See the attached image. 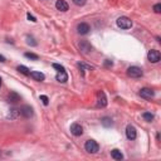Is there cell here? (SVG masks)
I'll use <instances>...</instances> for the list:
<instances>
[{"label": "cell", "instance_id": "obj_20", "mask_svg": "<svg viewBox=\"0 0 161 161\" xmlns=\"http://www.w3.org/2000/svg\"><path fill=\"white\" fill-rule=\"evenodd\" d=\"M18 115H20L19 113V110H15V108H13V110H10V113H9V118H12V120H14V118H17L18 117Z\"/></svg>", "mask_w": 161, "mask_h": 161}, {"label": "cell", "instance_id": "obj_7", "mask_svg": "<svg viewBox=\"0 0 161 161\" xmlns=\"http://www.w3.org/2000/svg\"><path fill=\"white\" fill-rule=\"evenodd\" d=\"M126 136H127L128 140H135L137 137V131L132 125H128L126 127Z\"/></svg>", "mask_w": 161, "mask_h": 161}, {"label": "cell", "instance_id": "obj_30", "mask_svg": "<svg viewBox=\"0 0 161 161\" xmlns=\"http://www.w3.org/2000/svg\"><path fill=\"white\" fill-rule=\"evenodd\" d=\"M104 64H106V66H112L113 63H112V62H110V61H106V63H104Z\"/></svg>", "mask_w": 161, "mask_h": 161}, {"label": "cell", "instance_id": "obj_25", "mask_svg": "<svg viewBox=\"0 0 161 161\" xmlns=\"http://www.w3.org/2000/svg\"><path fill=\"white\" fill-rule=\"evenodd\" d=\"M153 12L155 13H161V4H156V5H153Z\"/></svg>", "mask_w": 161, "mask_h": 161}, {"label": "cell", "instance_id": "obj_18", "mask_svg": "<svg viewBox=\"0 0 161 161\" xmlns=\"http://www.w3.org/2000/svg\"><path fill=\"white\" fill-rule=\"evenodd\" d=\"M22 74H24V76H29L30 74V71L25 67V66H18V68H17Z\"/></svg>", "mask_w": 161, "mask_h": 161}, {"label": "cell", "instance_id": "obj_8", "mask_svg": "<svg viewBox=\"0 0 161 161\" xmlns=\"http://www.w3.org/2000/svg\"><path fill=\"white\" fill-rule=\"evenodd\" d=\"M140 96L145 99H151L153 96H155V92L151 89V88H142L140 91Z\"/></svg>", "mask_w": 161, "mask_h": 161}, {"label": "cell", "instance_id": "obj_15", "mask_svg": "<svg viewBox=\"0 0 161 161\" xmlns=\"http://www.w3.org/2000/svg\"><path fill=\"white\" fill-rule=\"evenodd\" d=\"M111 156H112V158L117 160V161H121V160L123 158L122 152H121L120 150H117V148H115V150H112V151H111Z\"/></svg>", "mask_w": 161, "mask_h": 161}, {"label": "cell", "instance_id": "obj_23", "mask_svg": "<svg viewBox=\"0 0 161 161\" xmlns=\"http://www.w3.org/2000/svg\"><path fill=\"white\" fill-rule=\"evenodd\" d=\"M39 98H40V101H42V102L44 103V106H48V103H49V99H48V97H47V96L42 94V96H40Z\"/></svg>", "mask_w": 161, "mask_h": 161}, {"label": "cell", "instance_id": "obj_27", "mask_svg": "<svg viewBox=\"0 0 161 161\" xmlns=\"http://www.w3.org/2000/svg\"><path fill=\"white\" fill-rule=\"evenodd\" d=\"M53 68L58 69L59 72H61V71H64V67H63V66H61V64H57V63H54V64H53Z\"/></svg>", "mask_w": 161, "mask_h": 161}, {"label": "cell", "instance_id": "obj_19", "mask_svg": "<svg viewBox=\"0 0 161 161\" xmlns=\"http://www.w3.org/2000/svg\"><path fill=\"white\" fill-rule=\"evenodd\" d=\"M142 117H143V120L147 121V122H151V121L153 120V115H152L151 112H143V113H142Z\"/></svg>", "mask_w": 161, "mask_h": 161}, {"label": "cell", "instance_id": "obj_14", "mask_svg": "<svg viewBox=\"0 0 161 161\" xmlns=\"http://www.w3.org/2000/svg\"><path fill=\"white\" fill-rule=\"evenodd\" d=\"M8 101H9L10 103H17V102L20 101V96H19L17 92H10L9 96H8Z\"/></svg>", "mask_w": 161, "mask_h": 161}, {"label": "cell", "instance_id": "obj_2", "mask_svg": "<svg viewBox=\"0 0 161 161\" xmlns=\"http://www.w3.org/2000/svg\"><path fill=\"white\" fill-rule=\"evenodd\" d=\"M117 25L121 28V29H130L132 27V22L131 19H128L127 17H120L117 19Z\"/></svg>", "mask_w": 161, "mask_h": 161}, {"label": "cell", "instance_id": "obj_13", "mask_svg": "<svg viewBox=\"0 0 161 161\" xmlns=\"http://www.w3.org/2000/svg\"><path fill=\"white\" fill-rule=\"evenodd\" d=\"M57 81L58 82H62V83H64V82H67L68 81V74H67V72L66 71H61V72H58V74H57Z\"/></svg>", "mask_w": 161, "mask_h": 161}, {"label": "cell", "instance_id": "obj_10", "mask_svg": "<svg viewBox=\"0 0 161 161\" xmlns=\"http://www.w3.org/2000/svg\"><path fill=\"white\" fill-rule=\"evenodd\" d=\"M77 30H78V33H79V34L84 35V34H88V33H89L91 28H89V25H88L87 23H81V24H78Z\"/></svg>", "mask_w": 161, "mask_h": 161}, {"label": "cell", "instance_id": "obj_5", "mask_svg": "<svg viewBox=\"0 0 161 161\" xmlns=\"http://www.w3.org/2000/svg\"><path fill=\"white\" fill-rule=\"evenodd\" d=\"M97 106L98 107H106L107 106V97L104 94V92L99 91L97 93Z\"/></svg>", "mask_w": 161, "mask_h": 161}, {"label": "cell", "instance_id": "obj_11", "mask_svg": "<svg viewBox=\"0 0 161 161\" xmlns=\"http://www.w3.org/2000/svg\"><path fill=\"white\" fill-rule=\"evenodd\" d=\"M56 8H57L58 10H61V12H67L69 7H68V4H67L66 0H57Z\"/></svg>", "mask_w": 161, "mask_h": 161}, {"label": "cell", "instance_id": "obj_12", "mask_svg": "<svg viewBox=\"0 0 161 161\" xmlns=\"http://www.w3.org/2000/svg\"><path fill=\"white\" fill-rule=\"evenodd\" d=\"M79 48H81V50H82L83 53H89V52L92 50V45H91L87 40H82V42L79 43Z\"/></svg>", "mask_w": 161, "mask_h": 161}, {"label": "cell", "instance_id": "obj_6", "mask_svg": "<svg viewBox=\"0 0 161 161\" xmlns=\"http://www.w3.org/2000/svg\"><path fill=\"white\" fill-rule=\"evenodd\" d=\"M19 113H20L23 117L29 118V117H32V116H33V108H32L30 106H23L22 108L19 110Z\"/></svg>", "mask_w": 161, "mask_h": 161}, {"label": "cell", "instance_id": "obj_24", "mask_svg": "<svg viewBox=\"0 0 161 161\" xmlns=\"http://www.w3.org/2000/svg\"><path fill=\"white\" fill-rule=\"evenodd\" d=\"M86 2H87V0H73V3L76 5H78V7H83L86 4Z\"/></svg>", "mask_w": 161, "mask_h": 161}, {"label": "cell", "instance_id": "obj_31", "mask_svg": "<svg viewBox=\"0 0 161 161\" xmlns=\"http://www.w3.org/2000/svg\"><path fill=\"white\" fill-rule=\"evenodd\" d=\"M0 87H2V78H0Z\"/></svg>", "mask_w": 161, "mask_h": 161}, {"label": "cell", "instance_id": "obj_26", "mask_svg": "<svg viewBox=\"0 0 161 161\" xmlns=\"http://www.w3.org/2000/svg\"><path fill=\"white\" fill-rule=\"evenodd\" d=\"M81 69H92V67H89V66H86V64H83V63H78L77 64Z\"/></svg>", "mask_w": 161, "mask_h": 161}, {"label": "cell", "instance_id": "obj_28", "mask_svg": "<svg viewBox=\"0 0 161 161\" xmlns=\"http://www.w3.org/2000/svg\"><path fill=\"white\" fill-rule=\"evenodd\" d=\"M27 17H28V19H29L30 22H33V23H35V22H37V19H35L33 15H30V13H28V14H27Z\"/></svg>", "mask_w": 161, "mask_h": 161}, {"label": "cell", "instance_id": "obj_4", "mask_svg": "<svg viewBox=\"0 0 161 161\" xmlns=\"http://www.w3.org/2000/svg\"><path fill=\"white\" fill-rule=\"evenodd\" d=\"M147 58H148V61H150L151 63H157V62H160V58H161L160 52L156 50V49L148 50V53H147Z\"/></svg>", "mask_w": 161, "mask_h": 161}, {"label": "cell", "instance_id": "obj_16", "mask_svg": "<svg viewBox=\"0 0 161 161\" xmlns=\"http://www.w3.org/2000/svg\"><path fill=\"white\" fill-rule=\"evenodd\" d=\"M34 81H39V82H42V81H44V74L43 73H40V72H30V74H29Z\"/></svg>", "mask_w": 161, "mask_h": 161}, {"label": "cell", "instance_id": "obj_17", "mask_svg": "<svg viewBox=\"0 0 161 161\" xmlns=\"http://www.w3.org/2000/svg\"><path fill=\"white\" fill-rule=\"evenodd\" d=\"M101 123H102L104 127H111V126L113 125V122H112V120H111L110 117H103V118L101 120Z\"/></svg>", "mask_w": 161, "mask_h": 161}, {"label": "cell", "instance_id": "obj_3", "mask_svg": "<svg viewBox=\"0 0 161 161\" xmlns=\"http://www.w3.org/2000/svg\"><path fill=\"white\" fill-rule=\"evenodd\" d=\"M127 76L131 77V78H140L142 76V69L140 67H136V66H132L127 69Z\"/></svg>", "mask_w": 161, "mask_h": 161}, {"label": "cell", "instance_id": "obj_22", "mask_svg": "<svg viewBox=\"0 0 161 161\" xmlns=\"http://www.w3.org/2000/svg\"><path fill=\"white\" fill-rule=\"evenodd\" d=\"M27 43L29 44V45H37V42H34V38L33 37H27Z\"/></svg>", "mask_w": 161, "mask_h": 161}, {"label": "cell", "instance_id": "obj_21", "mask_svg": "<svg viewBox=\"0 0 161 161\" xmlns=\"http://www.w3.org/2000/svg\"><path fill=\"white\" fill-rule=\"evenodd\" d=\"M25 57L27 58H30V59H34V61H37L39 58L37 54H34V53H25Z\"/></svg>", "mask_w": 161, "mask_h": 161}, {"label": "cell", "instance_id": "obj_1", "mask_svg": "<svg viewBox=\"0 0 161 161\" xmlns=\"http://www.w3.org/2000/svg\"><path fill=\"white\" fill-rule=\"evenodd\" d=\"M84 148L89 153H96V152H98L99 146H98V143L94 140H87L86 143H84Z\"/></svg>", "mask_w": 161, "mask_h": 161}, {"label": "cell", "instance_id": "obj_29", "mask_svg": "<svg viewBox=\"0 0 161 161\" xmlns=\"http://www.w3.org/2000/svg\"><path fill=\"white\" fill-rule=\"evenodd\" d=\"M0 62H2V63H3V62H5V57H4V56H2V54H0Z\"/></svg>", "mask_w": 161, "mask_h": 161}, {"label": "cell", "instance_id": "obj_9", "mask_svg": "<svg viewBox=\"0 0 161 161\" xmlns=\"http://www.w3.org/2000/svg\"><path fill=\"white\" fill-rule=\"evenodd\" d=\"M71 132L74 136H81L83 133V127L79 123H72L71 125Z\"/></svg>", "mask_w": 161, "mask_h": 161}]
</instances>
